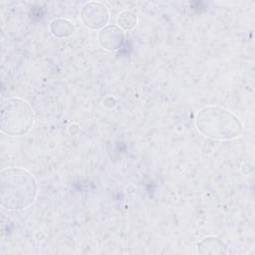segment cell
I'll use <instances>...</instances> for the list:
<instances>
[{"mask_svg":"<svg viewBox=\"0 0 255 255\" xmlns=\"http://www.w3.org/2000/svg\"><path fill=\"white\" fill-rule=\"evenodd\" d=\"M34 124V111L30 104L20 98H7L1 103L0 128L7 135L27 133Z\"/></svg>","mask_w":255,"mask_h":255,"instance_id":"3957f363","label":"cell"},{"mask_svg":"<svg viewBox=\"0 0 255 255\" xmlns=\"http://www.w3.org/2000/svg\"><path fill=\"white\" fill-rule=\"evenodd\" d=\"M100 45L108 51L120 49L125 42V32L118 25H107L98 34Z\"/></svg>","mask_w":255,"mask_h":255,"instance_id":"5b68a950","label":"cell"},{"mask_svg":"<svg viewBox=\"0 0 255 255\" xmlns=\"http://www.w3.org/2000/svg\"><path fill=\"white\" fill-rule=\"evenodd\" d=\"M50 30L55 37H69L74 32V25L67 19L57 18L50 23Z\"/></svg>","mask_w":255,"mask_h":255,"instance_id":"52a82bcc","label":"cell"},{"mask_svg":"<svg viewBox=\"0 0 255 255\" xmlns=\"http://www.w3.org/2000/svg\"><path fill=\"white\" fill-rule=\"evenodd\" d=\"M110 14L107 7L100 3L91 1L86 3L81 10V20L83 24L92 30H101L107 26Z\"/></svg>","mask_w":255,"mask_h":255,"instance_id":"277c9868","label":"cell"},{"mask_svg":"<svg viewBox=\"0 0 255 255\" xmlns=\"http://www.w3.org/2000/svg\"><path fill=\"white\" fill-rule=\"evenodd\" d=\"M117 22H118V26L121 29L131 30L137 24V17L133 12L125 10L120 13Z\"/></svg>","mask_w":255,"mask_h":255,"instance_id":"ba28073f","label":"cell"},{"mask_svg":"<svg viewBox=\"0 0 255 255\" xmlns=\"http://www.w3.org/2000/svg\"><path fill=\"white\" fill-rule=\"evenodd\" d=\"M195 125L202 134L218 140L234 139L244 129L241 121L233 113L215 106L201 109L196 115Z\"/></svg>","mask_w":255,"mask_h":255,"instance_id":"7a4b0ae2","label":"cell"},{"mask_svg":"<svg viewBox=\"0 0 255 255\" xmlns=\"http://www.w3.org/2000/svg\"><path fill=\"white\" fill-rule=\"evenodd\" d=\"M35 177L26 169L7 167L0 172L1 205L12 211L30 207L37 196Z\"/></svg>","mask_w":255,"mask_h":255,"instance_id":"6da1fadb","label":"cell"},{"mask_svg":"<svg viewBox=\"0 0 255 255\" xmlns=\"http://www.w3.org/2000/svg\"><path fill=\"white\" fill-rule=\"evenodd\" d=\"M197 253L199 254H224L227 253V246L216 236H207L197 244Z\"/></svg>","mask_w":255,"mask_h":255,"instance_id":"8992f818","label":"cell"}]
</instances>
